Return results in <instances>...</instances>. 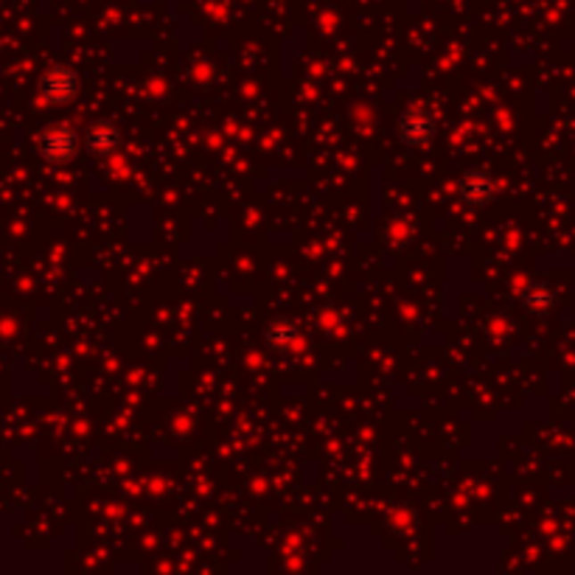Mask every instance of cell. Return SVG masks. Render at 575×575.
I'll return each instance as SVG.
<instances>
[{
  "mask_svg": "<svg viewBox=\"0 0 575 575\" xmlns=\"http://www.w3.org/2000/svg\"><path fill=\"white\" fill-rule=\"evenodd\" d=\"M494 197V183L486 171H469V175L460 180V200L469 208H483Z\"/></svg>",
  "mask_w": 575,
  "mask_h": 575,
  "instance_id": "cell-4",
  "label": "cell"
},
{
  "mask_svg": "<svg viewBox=\"0 0 575 575\" xmlns=\"http://www.w3.org/2000/svg\"><path fill=\"white\" fill-rule=\"evenodd\" d=\"M267 340H270L275 349H286L298 340V329L290 320H275L270 329H267Z\"/></svg>",
  "mask_w": 575,
  "mask_h": 575,
  "instance_id": "cell-6",
  "label": "cell"
},
{
  "mask_svg": "<svg viewBox=\"0 0 575 575\" xmlns=\"http://www.w3.org/2000/svg\"><path fill=\"white\" fill-rule=\"evenodd\" d=\"M398 136L407 146H430L435 138V119L424 107H410L398 121Z\"/></svg>",
  "mask_w": 575,
  "mask_h": 575,
  "instance_id": "cell-2",
  "label": "cell"
},
{
  "mask_svg": "<svg viewBox=\"0 0 575 575\" xmlns=\"http://www.w3.org/2000/svg\"><path fill=\"white\" fill-rule=\"evenodd\" d=\"M547 298H550V292L545 290V286H533V290H528V295H525V306L528 309H542Z\"/></svg>",
  "mask_w": 575,
  "mask_h": 575,
  "instance_id": "cell-7",
  "label": "cell"
},
{
  "mask_svg": "<svg viewBox=\"0 0 575 575\" xmlns=\"http://www.w3.org/2000/svg\"><path fill=\"white\" fill-rule=\"evenodd\" d=\"M119 146H121V132L112 121H99V124L90 127L87 149L93 152V155H112Z\"/></svg>",
  "mask_w": 575,
  "mask_h": 575,
  "instance_id": "cell-5",
  "label": "cell"
},
{
  "mask_svg": "<svg viewBox=\"0 0 575 575\" xmlns=\"http://www.w3.org/2000/svg\"><path fill=\"white\" fill-rule=\"evenodd\" d=\"M76 146H79V138L68 124H53L48 127L40 136V149L43 158L51 163H65L76 155Z\"/></svg>",
  "mask_w": 575,
  "mask_h": 575,
  "instance_id": "cell-3",
  "label": "cell"
},
{
  "mask_svg": "<svg viewBox=\"0 0 575 575\" xmlns=\"http://www.w3.org/2000/svg\"><path fill=\"white\" fill-rule=\"evenodd\" d=\"M79 93V76L70 68H51L40 79V95L51 104H68Z\"/></svg>",
  "mask_w": 575,
  "mask_h": 575,
  "instance_id": "cell-1",
  "label": "cell"
}]
</instances>
